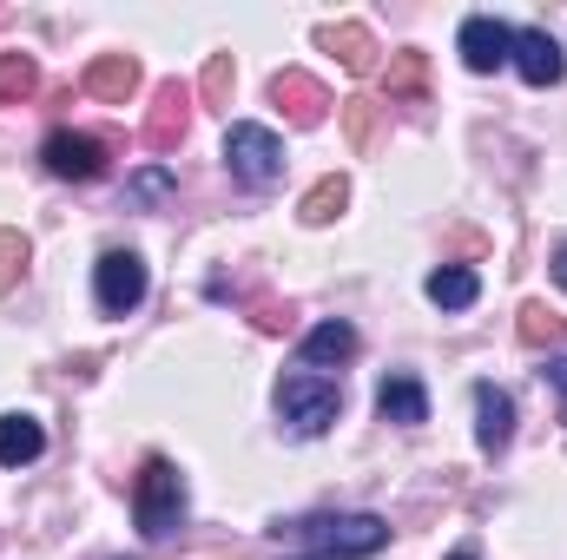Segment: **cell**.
Wrapping results in <instances>:
<instances>
[{"mask_svg": "<svg viewBox=\"0 0 567 560\" xmlns=\"http://www.w3.org/2000/svg\"><path fill=\"white\" fill-rule=\"evenodd\" d=\"M297 541L317 560H363L390 541V521L383 515H317V521H297Z\"/></svg>", "mask_w": 567, "mask_h": 560, "instance_id": "1", "label": "cell"}, {"mask_svg": "<svg viewBox=\"0 0 567 560\" xmlns=\"http://www.w3.org/2000/svg\"><path fill=\"white\" fill-rule=\"evenodd\" d=\"M133 521H140L145 541H165L185 521V481H178V468L165 455H152L140 468V481H133Z\"/></svg>", "mask_w": 567, "mask_h": 560, "instance_id": "2", "label": "cell"}, {"mask_svg": "<svg viewBox=\"0 0 567 560\" xmlns=\"http://www.w3.org/2000/svg\"><path fill=\"white\" fill-rule=\"evenodd\" d=\"M278 416L290 422L297 435H323L330 422L343 416V390H337L330 376H317V370H297V376L278 383Z\"/></svg>", "mask_w": 567, "mask_h": 560, "instance_id": "3", "label": "cell"}, {"mask_svg": "<svg viewBox=\"0 0 567 560\" xmlns=\"http://www.w3.org/2000/svg\"><path fill=\"white\" fill-rule=\"evenodd\" d=\"M225 165H231V178H238V185H251V191L278 185V178H284V145H278V133H271V126L238 120V126L225 133Z\"/></svg>", "mask_w": 567, "mask_h": 560, "instance_id": "4", "label": "cell"}, {"mask_svg": "<svg viewBox=\"0 0 567 560\" xmlns=\"http://www.w3.org/2000/svg\"><path fill=\"white\" fill-rule=\"evenodd\" d=\"M93 290H100V310L106 317H126L145 303V258L140 251H106L93 265Z\"/></svg>", "mask_w": 567, "mask_h": 560, "instance_id": "5", "label": "cell"}, {"mask_svg": "<svg viewBox=\"0 0 567 560\" xmlns=\"http://www.w3.org/2000/svg\"><path fill=\"white\" fill-rule=\"evenodd\" d=\"M40 158H47V172L53 178H73V185H93L100 172H106V145L93 139V133H47V145H40Z\"/></svg>", "mask_w": 567, "mask_h": 560, "instance_id": "6", "label": "cell"}, {"mask_svg": "<svg viewBox=\"0 0 567 560\" xmlns=\"http://www.w3.org/2000/svg\"><path fill=\"white\" fill-rule=\"evenodd\" d=\"M462 66L468 73H495V66H508V53H515V33L502 27V20H488V13H475V20H462Z\"/></svg>", "mask_w": 567, "mask_h": 560, "instance_id": "7", "label": "cell"}, {"mask_svg": "<svg viewBox=\"0 0 567 560\" xmlns=\"http://www.w3.org/2000/svg\"><path fill=\"white\" fill-rule=\"evenodd\" d=\"M271 106H278L290 126H323V113H330V93H323L310 73L284 66L278 80H271Z\"/></svg>", "mask_w": 567, "mask_h": 560, "instance_id": "8", "label": "cell"}, {"mask_svg": "<svg viewBox=\"0 0 567 560\" xmlns=\"http://www.w3.org/2000/svg\"><path fill=\"white\" fill-rule=\"evenodd\" d=\"M192 133V93L172 80V86H158V100H152V113H145V145L152 152H178Z\"/></svg>", "mask_w": 567, "mask_h": 560, "instance_id": "9", "label": "cell"}, {"mask_svg": "<svg viewBox=\"0 0 567 560\" xmlns=\"http://www.w3.org/2000/svg\"><path fill=\"white\" fill-rule=\"evenodd\" d=\"M508 60L522 66V80H528V86H561V73H567L561 40H555L548 27H522V33H515V53H508Z\"/></svg>", "mask_w": 567, "mask_h": 560, "instance_id": "10", "label": "cell"}, {"mask_svg": "<svg viewBox=\"0 0 567 560\" xmlns=\"http://www.w3.org/2000/svg\"><path fill=\"white\" fill-rule=\"evenodd\" d=\"M86 93L106 100V106H126V100L140 93V60H133V53H100V60L86 66Z\"/></svg>", "mask_w": 567, "mask_h": 560, "instance_id": "11", "label": "cell"}, {"mask_svg": "<svg viewBox=\"0 0 567 560\" xmlns=\"http://www.w3.org/2000/svg\"><path fill=\"white\" fill-rule=\"evenodd\" d=\"M377 416L396 422V428H416V422H429V390L416 376H383L377 383Z\"/></svg>", "mask_w": 567, "mask_h": 560, "instance_id": "12", "label": "cell"}, {"mask_svg": "<svg viewBox=\"0 0 567 560\" xmlns=\"http://www.w3.org/2000/svg\"><path fill=\"white\" fill-rule=\"evenodd\" d=\"M508 435H515V403H508V390L475 383V442L495 455V448H508Z\"/></svg>", "mask_w": 567, "mask_h": 560, "instance_id": "13", "label": "cell"}, {"mask_svg": "<svg viewBox=\"0 0 567 560\" xmlns=\"http://www.w3.org/2000/svg\"><path fill=\"white\" fill-rule=\"evenodd\" d=\"M357 356V330L343 323V317H330V323H317L310 336H303V363L310 370H337V363H350Z\"/></svg>", "mask_w": 567, "mask_h": 560, "instance_id": "14", "label": "cell"}, {"mask_svg": "<svg viewBox=\"0 0 567 560\" xmlns=\"http://www.w3.org/2000/svg\"><path fill=\"white\" fill-rule=\"evenodd\" d=\"M40 448H47V428L33 416H0V462H7V468L40 462Z\"/></svg>", "mask_w": 567, "mask_h": 560, "instance_id": "15", "label": "cell"}, {"mask_svg": "<svg viewBox=\"0 0 567 560\" xmlns=\"http://www.w3.org/2000/svg\"><path fill=\"white\" fill-rule=\"evenodd\" d=\"M323 46L350 66V73H370L377 66V40H370V27H357V20H337V27H323Z\"/></svg>", "mask_w": 567, "mask_h": 560, "instance_id": "16", "label": "cell"}, {"mask_svg": "<svg viewBox=\"0 0 567 560\" xmlns=\"http://www.w3.org/2000/svg\"><path fill=\"white\" fill-rule=\"evenodd\" d=\"M383 86H390V106H423L429 100V53H396Z\"/></svg>", "mask_w": 567, "mask_h": 560, "instance_id": "17", "label": "cell"}, {"mask_svg": "<svg viewBox=\"0 0 567 560\" xmlns=\"http://www.w3.org/2000/svg\"><path fill=\"white\" fill-rule=\"evenodd\" d=\"M482 297V283L468 265H442V271H429V303H442V310H468Z\"/></svg>", "mask_w": 567, "mask_h": 560, "instance_id": "18", "label": "cell"}, {"mask_svg": "<svg viewBox=\"0 0 567 560\" xmlns=\"http://www.w3.org/2000/svg\"><path fill=\"white\" fill-rule=\"evenodd\" d=\"M515 330H522L528 350H561L567 343V317L548 310V303H522V323H515Z\"/></svg>", "mask_w": 567, "mask_h": 560, "instance_id": "19", "label": "cell"}, {"mask_svg": "<svg viewBox=\"0 0 567 560\" xmlns=\"http://www.w3.org/2000/svg\"><path fill=\"white\" fill-rule=\"evenodd\" d=\"M343 205H350V178H317V185L303 191L297 218H303V225H330V218H343Z\"/></svg>", "mask_w": 567, "mask_h": 560, "instance_id": "20", "label": "cell"}, {"mask_svg": "<svg viewBox=\"0 0 567 560\" xmlns=\"http://www.w3.org/2000/svg\"><path fill=\"white\" fill-rule=\"evenodd\" d=\"M33 93H40L33 53H0V106H27Z\"/></svg>", "mask_w": 567, "mask_h": 560, "instance_id": "21", "label": "cell"}, {"mask_svg": "<svg viewBox=\"0 0 567 560\" xmlns=\"http://www.w3.org/2000/svg\"><path fill=\"white\" fill-rule=\"evenodd\" d=\"M231 86H238L231 53H212V60H205V73H198V100H205V106H231Z\"/></svg>", "mask_w": 567, "mask_h": 560, "instance_id": "22", "label": "cell"}, {"mask_svg": "<svg viewBox=\"0 0 567 560\" xmlns=\"http://www.w3.org/2000/svg\"><path fill=\"white\" fill-rule=\"evenodd\" d=\"M343 133L357 152H370L377 145V100H343Z\"/></svg>", "mask_w": 567, "mask_h": 560, "instance_id": "23", "label": "cell"}, {"mask_svg": "<svg viewBox=\"0 0 567 560\" xmlns=\"http://www.w3.org/2000/svg\"><path fill=\"white\" fill-rule=\"evenodd\" d=\"M27 265H33V245H27L20 231H0V283L27 278Z\"/></svg>", "mask_w": 567, "mask_h": 560, "instance_id": "24", "label": "cell"}, {"mask_svg": "<svg viewBox=\"0 0 567 560\" xmlns=\"http://www.w3.org/2000/svg\"><path fill=\"white\" fill-rule=\"evenodd\" d=\"M251 323H258V330H265V336H278V330H290V303H271V297H265V303H258V317H251Z\"/></svg>", "mask_w": 567, "mask_h": 560, "instance_id": "25", "label": "cell"}, {"mask_svg": "<svg viewBox=\"0 0 567 560\" xmlns=\"http://www.w3.org/2000/svg\"><path fill=\"white\" fill-rule=\"evenodd\" d=\"M165 191H172V178H165V172H140V178H133V198H145V205H158Z\"/></svg>", "mask_w": 567, "mask_h": 560, "instance_id": "26", "label": "cell"}, {"mask_svg": "<svg viewBox=\"0 0 567 560\" xmlns=\"http://www.w3.org/2000/svg\"><path fill=\"white\" fill-rule=\"evenodd\" d=\"M548 383H555V390H561V396H567V356H561V363H555V370H548Z\"/></svg>", "mask_w": 567, "mask_h": 560, "instance_id": "27", "label": "cell"}, {"mask_svg": "<svg viewBox=\"0 0 567 560\" xmlns=\"http://www.w3.org/2000/svg\"><path fill=\"white\" fill-rule=\"evenodd\" d=\"M555 278H561V290H567V245L555 251Z\"/></svg>", "mask_w": 567, "mask_h": 560, "instance_id": "28", "label": "cell"}, {"mask_svg": "<svg viewBox=\"0 0 567 560\" xmlns=\"http://www.w3.org/2000/svg\"><path fill=\"white\" fill-rule=\"evenodd\" d=\"M449 560H475V548H455V554H449Z\"/></svg>", "mask_w": 567, "mask_h": 560, "instance_id": "29", "label": "cell"}]
</instances>
